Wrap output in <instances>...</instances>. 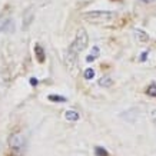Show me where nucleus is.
<instances>
[{
	"label": "nucleus",
	"mask_w": 156,
	"mask_h": 156,
	"mask_svg": "<svg viewBox=\"0 0 156 156\" xmlns=\"http://www.w3.org/2000/svg\"><path fill=\"white\" fill-rule=\"evenodd\" d=\"M65 118H66L67 122H76V120H79V113L75 112V110H66Z\"/></svg>",
	"instance_id": "39448f33"
},
{
	"label": "nucleus",
	"mask_w": 156,
	"mask_h": 156,
	"mask_svg": "<svg viewBox=\"0 0 156 156\" xmlns=\"http://www.w3.org/2000/svg\"><path fill=\"white\" fill-rule=\"evenodd\" d=\"M49 98V100H50V102H59V103H60V102H66V98H63V96H59V95H49L48 96Z\"/></svg>",
	"instance_id": "1a4fd4ad"
},
{
	"label": "nucleus",
	"mask_w": 156,
	"mask_h": 156,
	"mask_svg": "<svg viewBox=\"0 0 156 156\" xmlns=\"http://www.w3.org/2000/svg\"><path fill=\"white\" fill-rule=\"evenodd\" d=\"M30 82H32V85H33V86H36V85H37V80H36V79H32V80H30Z\"/></svg>",
	"instance_id": "2eb2a0df"
},
{
	"label": "nucleus",
	"mask_w": 156,
	"mask_h": 156,
	"mask_svg": "<svg viewBox=\"0 0 156 156\" xmlns=\"http://www.w3.org/2000/svg\"><path fill=\"white\" fill-rule=\"evenodd\" d=\"M95 77V70L93 69H86L85 70V79L90 80V79H93Z\"/></svg>",
	"instance_id": "f8f14e48"
},
{
	"label": "nucleus",
	"mask_w": 156,
	"mask_h": 156,
	"mask_svg": "<svg viewBox=\"0 0 156 156\" xmlns=\"http://www.w3.org/2000/svg\"><path fill=\"white\" fill-rule=\"evenodd\" d=\"M146 93L149 96H152V98H156V83H151V85L147 86Z\"/></svg>",
	"instance_id": "6e6552de"
},
{
	"label": "nucleus",
	"mask_w": 156,
	"mask_h": 156,
	"mask_svg": "<svg viewBox=\"0 0 156 156\" xmlns=\"http://www.w3.org/2000/svg\"><path fill=\"white\" fill-rule=\"evenodd\" d=\"M98 83H99V86H102V87H108V86H110L113 83V80H112L109 76H102L99 80H98Z\"/></svg>",
	"instance_id": "0eeeda50"
},
{
	"label": "nucleus",
	"mask_w": 156,
	"mask_h": 156,
	"mask_svg": "<svg viewBox=\"0 0 156 156\" xmlns=\"http://www.w3.org/2000/svg\"><path fill=\"white\" fill-rule=\"evenodd\" d=\"M143 3H152V2H155V0H142Z\"/></svg>",
	"instance_id": "dca6fc26"
},
{
	"label": "nucleus",
	"mask_w": 156,
	"mask_h": 156,
	"mask_svg": "<svg viewBox=\"0 0 156 156\" xmlns=\"http://www.w3.org/2000/svg\"><path fill=\"white\" fill-rule=\"evenodd\" d=\"M146 56H147V53H143L142 56H140V60H146Z\"/></svg>",
	"instance_id": "4468645a"
},
{
	"label": "nucleus",
	"mask_w": 156,
	"mask_h": 156,
	"mask_svg": "<svg viewBox=\"0 0 156 156\" xmlns=\"http://www.w3.org/2000/svg\"><path fill=\"white\" fill-rule=\"evenodd\" d=\"M87 42H89V37H87L86 30L85 29H79L77 33H76L75 42L72 43V46H70V52L72 53H80L83 49H86Z\"/></svg>",
	"instance_id": "f257e3e1"
},
{
	"label": "nucleus",
	"mask_w": 156,
	"mask_h": 156,
	"mask_svg": "<svg viewBox=\"0 0 156 156\" xmlns=\"http://www.w3.org/2000/svg\"><path fill=\"white\" fill-rule=\"evenodd\" d=\"M34 52H36V57H37V60L40 62V63H43V62H44V59H46L44 52H43V48H42V46H39V44H36Z\"/></svg>",
	"instance_id": "423d86ee"
},
{
	"label": "nucleus",
	"mask_w": 156,
	"mask_h": 156,
	"mask_svg": "<svg viewBox=\"0 0 156 156\" xmlns=\"http://www.w3.org/2000/svg\"><path fill=\"white\" fill-rule=\"evenodd\" d=\"M151 118L153 119V122H155V125H156V109L151 110Z\"/></svg>",
	"instance_id": "ddd939ff"
},
{
	"label": "nucleus",
	"mask_w": 156,
	"mask_h": 156,
	"mask_svg": "<svg viewBox=\"0 0 156 156\" xmlns=\"http://www.w3.org/2000/svg\"><path fill=\"white\" fill-rule=\"evenodd\" d=\"M9 143L12 147H20L23 145V136H22V135H17V133H13L9 139Z\"/></svg>",
	"instance_id": "7ed1b4c3"
},
{
	"label": "nucleus",
	"mask_w": 156,
	"mask_h": 156,
	"mask_svg": "<svg viewBox=\"0 0 156 156\" xmlns=\"http://www.w3.org/2000/svg\"><path fill=\"white\" fill-rule=\"evenodd\" d=\"M95 153H96V156H108L109 153H108V151L106 149H103L102 146H98L95 149Z\"/></svg>",
	"instance_id": "9b49d317"
},
{
	"label": "nucleus",
	"mask_w": 156,
	"mask_h": 156,
	"mask_svg": "<svg viewBox=\"0 0 156 156\" xmlns=\"http://www.w3.org/2000/svg\"><path fill=\"white\" fill-rule=\"evenodd\" d=\"M133 33H135V36H136V39L139 40V42H143V43L149 42V34H147L146 32H143V30H140V29H135Z\"/></svg>",
	"instance_id": "20e7f679"
},
{
	"label": "nucleus",
	"mask_w": 156,
	"mask_h": 156,
	"mask_svg": "<svg viewBox=\"0 0 156 156\" xmlns=\"http://www.w3.org/2000/svg\"><path fill=\"white\" fill-rule=\"evenodd\" d=\"M99 56V48H93L92 49V53H90V56H87V62H92V60H95L96 57Z\"/></svg>",
	"instance_id": "9d476101"
},
{
	"label": "nucleus",
	"mask_w": 156,
	"mask_h": 156,
	"mask_svg": "<svg viewBox=\"0 0 156 156\" xmlns=\"http://www.w3.org/2000/svg\"><path fill=\"white\" fill-rule=\"evenodd\" d=\"M116 14L113 12H103V10H98V12H87L85 13V19L90 22H108V20L113 19Z\"/></svg>",
	"instance_id": "f03ea898"
}]
</instances>
